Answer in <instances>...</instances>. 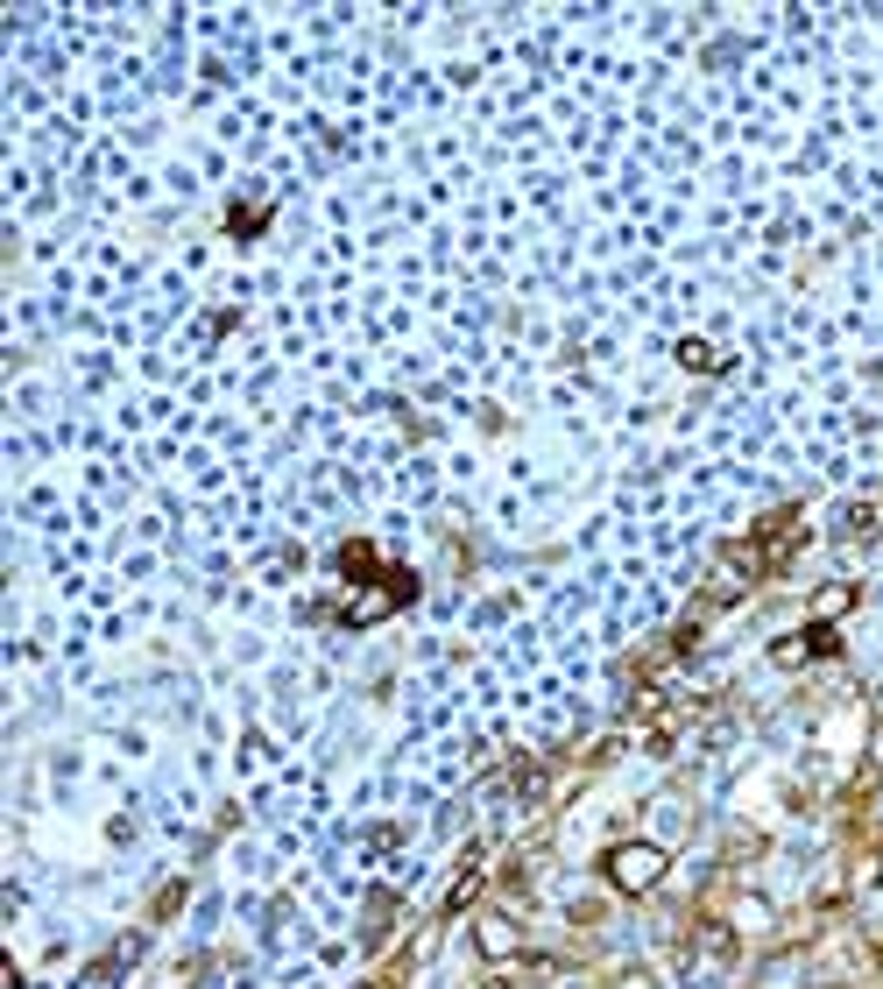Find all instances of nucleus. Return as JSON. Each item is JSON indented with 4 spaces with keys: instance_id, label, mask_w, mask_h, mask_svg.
Segmentation results:
<instances>
[{
    "instance_id": "nucleus-15",
    "label": "nucleus",
    "mask_w": 883,
    "mask_h": 989,
    "mask_svg": "<svg viewBox=\"0 0 883 989\" xmlns=\"http://www.w3.org/2000/svg\"><path fill=\"white\" fill-rule=\"evenodd\" d=\"M114 976H121V962H93V968L79 976V989H114Z\"/></svg>"
},
{
    "instance_id": "nucleus-10",
    "label": "nucleus",
    "mask_w": 883,
    "mask_h": 989,
    "mask_svg": "<svg viewBox=\"0 0 883 989\" xmlns=\"http://www.w3.org/2000/svg\"><path fill=\"white\" fill-rule=\"evenodd\" d=\"M474 897H481V862H460V877H453V891H445V911H467Z\"/></svg>"
},
{
    "instance_id": "nucleus-9",
    "label": "nucleus",
    "mask_w": 883,
    "mask_h": 989,
    "mask_svg": "<svg viewBox=\"0 0 883 989\" xmlns=\"http://www.w3.org/2000/svg\"><path fill=\"white\" fill-rule=\"evenodd\" d=\"M883 531V502H848L842 509V537H876Z\"/></svg>"
},
{
    "instance_id": "nucleus-11",
    "label": "nucleus",
    "mask_w": 883,
    "mask_h": 989,
    "mask_svg": "<svg viewBox=\"0 0 883 989\" xmlns=\"http://www.w3.org/2000/svg\"><path fill=\"white\" fill-rule=\"evenodd\" d=\"M806 651L813 657H842V629L834 622H806Z\"/></svg>"
},
{
    "instance_id": "nucleus-5",
    "label": "nucleus",
    "mask_w": 883,
    "mask_h": 989,
    "mask_svg": "<svg viewBox=\"0 0 883 989\" xmlns=\"http://www.w3.org/2000/svg\"><path fill=\"white\" fill-rule=\"evenodd\" d=\"M389 608H396V594H389L382 580H375V587H361L347 608H339V622H347V629H375V622L389 616Z\"/></svg>"
},
{
    "instance_id": "nucleus-13",
    "label": "nucleus",
    "mask_w": 883,
    "mask_h": 989,
    "mask_svg": "<svg viewBox=\"0 0 883 989\" xmlns=\"http://www.w3.org/2000/svg\"><path fill=\"white\" fill-rule=\"evenodd\" d=\"M262 227H269V213H262V205H248V213L234 205V213H227V234H241V241H248V234H262Z\"/></svg>"
},
{
    "instance_id": "nucleus-16",
    "label": "nucleus",
    "mask_w": 883,
    "mask_h": 989,
    "mask_svg": "<svg viewBox=\"0 0 883 989\" xmlns=\"http://www.w3.org/2000/svg\"><path fill=\"white\" fill-rule=\"evenodd\" d=\"M883 777V722H876V736H870V771H862V785H876Z\"/></svg>"
},
{
    "instance_id": "nucleus-8",
    "label": "nucleus",
    "mask_w": 883,
    "mask_h": 989,
    "mask_svg": "<svg viewBox=\"0 0 883 989\" xmlns=\"http://www.w3.org/2000/svg\"><path fill=\"white\" fill-rule=\"evenodd\" d=\"M671 354H679V368H693V374H721L728 368V354H714L707 339H679Z\"/></svg>"
},
{
    "instance_id": "nucleus-17",
    "label": "nucleus",
    "mask_w": 883,
    "mask_h": 989,
    "mask_svg": "<svg viewBox=\"0 0 883 989\" xmlns=\"http://www.w3.org/2000/svg\"><path fill=\"white\" fill-rule=\"evenodd\" d=\"M474 989H516V982H509V976H481V982H474Z\"/></svg>"
},
{
    "instance_id": "nucleus-6",
    "label": "nucleus",
    "mask_w": 883,
    "mask_h": 989,
    "mask_svg": "<svg viewBox=\"0 0 883 989\" xmlns=\"http://www.w3.org/2000/svg\"><path fill=\"white\" fill-rule=\"evenodd\" d=\"M339 573H347V580H382L389 565L375 559V545H361V537H354V545H339Z\"/></svg>"
},
{
    "instance_id": "nucleus-1",
    "label": "nucleus",
    "mask_w": 883,
    "mask_h": 989,
    "mask_svg": "<svg viewBox=\"0 0 883 989\" xmlns=\"http://www.w3.org/2000/svg\"><path fill=\"white\" fill-rule=\"evenodd\" d=\"M665 869L671 856L657 842H616L601 856V877H608V891H622V897H643V891H657L665 883Z\"/></svg>"
},
{
    "instance_id": "nucleus-18",
    "label": "nucleus",
    "mask_w": 883,
    "mask_h": 989,
    "mask_svg": "<svg viewBox=\"0 0 883 989\" xmlns=\"http://www.w3.org/2000/svg\"><path fill=\"white\" fill-rule=\"evenodd\" d=\"M375 989H389V982H375Z\"/></svg>"
},
{
    "instance_id": "nucleus-4",
    "label": "nucleus",
    "mask_w": 883,
    "mask_h": 989,
    "mask_svg": "<svg viewBox=\"0 0 883 989\" xmlns=\"http://www.w3.org/2000/svg\"><path fill=\"white\" fill-rule=\"evenodd\" d=\"M856 601H862L856 580H820V587H813V608H806V622H842Z\"/></svg>"
},
{
    "instance_id": "nucleus-2",
    "label": "nucleus",
    "mask_w": 883,
    "mask_h": 989,
    "mask_svg": "<svg viewBox=\"0 0 883 989\" xmlns=\"http://www.w3.org/2000/svg\"><path fill=\"white\" fill-rule=\"evenodd\" d=\"M756 573H771V551H756V537L750 545H721L714 565H707V594L714 601H736V594H750Z\"/></svg>"
},
{
    "instance_id": "nucleus-12",
    "label": "nucleus",
    "mask_w": 883,
    "mask_h": 989,
    "mask_svg": "<svg viewBox=\"0 0 883 989\" xmlns=\"http://www.w3.org/2000/svg\"><path fill=\"white\" fill-rule=\"evenodd\" d=\"M771 665H785V671L813 665V651H806V636H777V643H771Z\"/></svg>"
},
{
    "instance_id": "nucleus-14",
    "label": "nucleus",
    "mask_w": 883,
    "mask_h": 989,
    "mask_svg": "<svg viewBox=\"0 0 883 989\" xmlns=\"http://www.w3.org/2000/svg\"><path fill=\"white\" fill-rule=\"evenodd\" d=\"M883 883V856L870 848V856H856V891H876Z\"/></svg>"
},
{
    "instance_id": "nucleus-3",
    "label": "nucleus",
    "mask_w": 883,
    "mask_h": 989,
    "mask_svg": "<svg viewBox=\"0 0 883 989\" xmlns=\"http://www.w3.org/2000/svg\"><path fill=\"white\" fill-rule=\"evenodd\" d=\"M474 954H481L488 968L516 962V954H523V940H516V919H509V911H481V919H474Z\"/></svg>"
},
{
    "instance_id": "nucleus-7",
    "label": "nucleus",
    "mask_w": 883,
    "mask_h": 989,
    "mask_svg": "<svg viewBox=\"0 0 883 989\" xmlns=\"http://www.w3.org/2000/svg\"><path fill=\"white\" fill-rule=\"evenodd\" d=\"M700 962L707 968H736V933H728V926H700Z\"/></svg>"
}]
</instances>
